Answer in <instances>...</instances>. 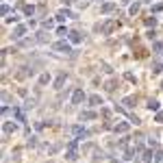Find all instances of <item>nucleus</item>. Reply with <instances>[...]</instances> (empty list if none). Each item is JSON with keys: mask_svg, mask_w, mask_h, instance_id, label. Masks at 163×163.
<instances>
[{"mask_svg": "<svg viewBox=\"0 0 163 163\" xmlns=\"http://www.w3.org/2000/svg\"><path fill=\"white\" fill-rule=\"evenodd\" d=\"M54 50H59V52H65V54H72L70 44H65V41H57V44H54Z\"/></svg>", "mask_w": 163, "mask_h": 163, "instance_id": "f257e3e1", "label": "nucleus"}, {"mask_svg": "<svg viewBox=\"0 0 163 163\" xmlns=\"http://www.w3.org/2000/svg\"><path fill=\"white\" fill-rule=\"evenodd\" d=\"M83 100H85V94H83V89H76V92L72 94V104H81Z\"/></svg>", "mask_w": 163, "mask_h": 163, "instance_id": "f03ea898", "label": "nucleus"}, {"mask_svg": "<svg viewBox=\"0 0 163 163\" xmlns=\"http://www.w3.org/2000/svg\"><path fill=\"white\" fill-rule=\"evenodd\" d=\"M128 128H131V124H128V122H120V124L115 126V133H126Z\"/></svg>", "mask_w": 163, "mask_h": 163, "instance_id": "7ed1b4c3", "label": "nucleus"}, {"mask_svg": "<svg viewBox=\"0 0 163 163\" xmlns=\"http://www.w3.org/2000/svg\"><path fill=\"white\" fill-rule=\"evenodd\" d=\"M72 135H74V137H85V131H83V128L81 126H72Z\"/></svg>", "mask_w": 163, "mask_h": 163, "instance_id": "20e7f679", "label": "nucleus"}, {"mask_svg": "<svg viewBox=\"0 0 163 163\" xmlns=\"http://www.w3.org/2000/svg\"><path fill=\"white\" fill-rule=\"evenodd\" d=\"M70 41L72 44H81L83 41V35H81V33H70Z\"/></svg>", "mask_w": 163, "mask_h": 163, "instance_id": "39448f33", "label": "nucleus"}, {"mask_svg": "<svg viewBox=\"0 0 163 163\" xmlns=\"http://www.w3.org/2000/svg\"><path fill=\"white\" fill-rule=\"evenodd\" d=\"M24 33H26V26H15V31H13V37H15V39H20L22 35H24Z\"/></svg>", "mask_w": 163, "mask_h": 163, "instance_id": "423d86ee", "label": "nucleus"}, {"mask_svg": "<svg viewBox=\"0 0 163 163\" xmlns=\"http://www.w3.org/2000/svg\"><path fill=\"white\" fill-rule=\"evenodd\" d=\"M144 163H154V154H152V150H146V152H144Z\"/></svg>", "mask_w": 163, "mask_h": 163, "instance_id": "0eeeda50", "label": "nucleus"}, {"mask_svg": "<svg viewBox=\"0 0 163 163\" xmlns=\"http://www.w3.org/2000/svg\"><path fill=\"white\" fill-rule=\"evenodd\" d=\"M89 104H92V107H98V104H102V100H100V96H98V94H94V96L89 98Z\"/></svg>", "mask_w": 163, "mask_h": 163, "instance_id": "6e6552de", "label": "nucleus"}, {"mask_svg": "<svg viewBox=\"0 0 163 163\" xmlns=\"http://www.w3.org/2000/svg\"><path fill=\"white\" fill-rule=\"evenodd\" d=\"M70 15H72L70 11H59V13H57V20H59V22H63L65 18H70Z\"/></svg>", "mask_w": 163, "mask_h": 163, "instance_id": "1a4fd4ad", "label": "nucleus"}, {"mask_svg": "<svg viewBox=\"0 0 163 163\" xmlns=\"http://www.w3.org/2000/svg\"><path fill=\"white\" fill-rule=\"evenodd\" d=\"M115 26H117V22H115V20H111V22H107V24H104V29H102V31H104V33H109L111 29H115Z\"/></svg>", "mask_w": 163, "mask_h": 163, "instance_id": "9d476101", "label": "nucleus"}, {"mask_svg": "<svg viewBox=\"0 0 163 163\" xmlns=\"http://www.w3.org/2000/svg\"><path fill=\"white\" fill-rule=\"evenodd\" d=\"M94 117H96L94 111H85V113H81V120H94Z\"/></svg>", "mask_w": 163, "mask_h": 163, "instance_id": "9b49d317", "label": "nucleus"}, {"mask_svg": "<svg viewBox=\"0 0 163 163\" xmlns=\"http://www.w3.org/2000/svg\"><path fill=\"white\" fill-rule=\"evenodd\" d=\"M63 81H65V74H59V76H57V81H54V87L59 89L61 85H63Z\"/></svg>", "mask_w": 163, "mask_h": 163, "instance_id": "f8f14e48", "label": "nucleus"}, {"mask_svg": "<svg viewBox=\"0 0 163 163\" xmlns=\"http://www.w3.org/2000/svg\"><path fill=\"white\" fill-rule=\"evenodd\" d=\"M24 13H26V15L31 18V15L35 13V7H33V4H26V7H24Z\"/></svg>", "mask_w": 163, "mask_h": 163, "instance_id": "ddd939ff", "label": "nucleus"}, {"mask_svg": "<svg viewBox=\"0 0 163 163\" xmlns=\"http://www.w3.org/2000/svg\"><path fill=\"white\" fill-rule=\"evenodd\" d=\"M148 109H150V111H157V109H159V102H157V100L152 98V100L148 102Z\"/></svg>", "mask_w": 163, "mask_h": 163, "instance_id": "4468645a", "label": "nucleus"}, {"mask_svg": "<svg viewBox=\"0 0 163 163\" xmlns=\"http://www.w3.org/2000/svg\"><path fill=\"white\" fill-rule=\"evenodd\" d=\"M154 163H163V150H157V154H154Z\"/></svg>", "mask_w": 163, "mask_h": 163, "instance_id": "2eb2a0df", "label": "nucleus"}, {"mask_svg": "<svg viewBox=\"0 0 163 163\" xmlns=\"http://www.w3.org/2000/svg\"><path fill=\"white\" fill-rule=\"evenodd\" d=\"M113 9H115V4L109 2V4H104V7H102V13H109V11H113Z\"/></svg>", "mask_w": 163, "mask_h": 163, "instance_id": "dca6fc26", "label": "nucleus"}, {"mask_svg": "<svg viewBox=\"0 0 163 163\" xmlns=\"http://www.w3.org/2000/svg\"><path fill=\"white\" fill-rule=\"evenodd\" d=\"M15 124H11V122H7V124H4V133H11V131H15Z\"/></svg>", "mask_w": 163, "mask_h": 163, "instance_id": "f3484780", "label": "nucleus"}, {"mask_svg": "<svg viewBox=\"0 0 163 163\" xmlns=\"http://www.w3.org/2000/svg\"><path fill=\"white\" fill-rule=\"evenodd\" d=\"M52 26H54L52 20H44V29H52Z\"/></svg>", "mask_w": 163, "mask_h": 163, "instance_id": "a211bd4d", "label": "nucleus"}, {"mask_svg": "<svg viewBox=\"0 0 163 163\" xmlns=\"http://www.w3.org/2000/svg\"><path fill=\"white\" fill-rule=\"evenodd\" d=\"M48 81H50V76H48V74H44L41 78H39V85H46Z\"/></svg>", "mask_w": 163, "mask_h": 163, "instance_id": "6ab92c4d", "label": "nucleus"}, {"mask_svg": "<svg viewBox=\"0 0 163 163\" xmlns=\"http://www.w3.org/2000/svg\"><path fill=\"white\" fill-rule=\"evenodd\" d=\"M57 35H59V37H65V35H70V33H67L65 29H57Z\"/></svg>", "mask_w": 163, "mask_h": 163, "instance_id": "aec40b11", "label": "nucleus"}, {"mask_svg": "<svg viewBox=\"0 0 163 163\" xmlns=\"http://www.w3.org/2000/svg\"><path fill=\"white\" fill-rule=\"evenodd\" d=\"M11 13V9H9V4H2V15H9Z\"/></svg>", "mask_w": 163, "mask_h": 163, "instance_id": "412c9836", "label": "nucleus"}, {"mask_svg": "<svg viewBox=\"0 0 163 163\" xmlns=\"http://www.w3.org/2000/svg\"><path fill=\"white\" fill-rule=\"evenodd\" d=\"M146 24H148V26H154L157 20H154V18H148V20H146Z\"/></svg>", "mask_w": 163, "mask_h": 163, "instance_id": "4be33fe9", "label": "nucleus"}, {"mask_svg": "<svg viewBox=\"0 0 163 163\" xmlns=\"http://www.w3.org/2000/svg\"><path fill=\"white\" fill-rule=\"evenodd\" d=\"M124 104L126 107H133V98H124Z\"/></svg>", "mask_w": 163, "mask_h": 163, "instance_id": "5701e85b", "label": "nucleus"}, {"mask_svg": "<svg viewBox=\"0 0 163 163\" xmlns=\"http://www.w3.org/2000/svg\"><path fill=\"white\" fill-rule=\"evenodd\" d=\"M157 122H163V111H161V113H157Z\"/></svg>", "mask_w": 163, "mask_h": 163, "instance_id": "b1692460", "label": "nucleus"}, {"mask_svg": "<svg viewBox=\"0 0 163 163\" xmlns=\"http://www.w3.org/2000/svg\"><path fill=\"white\" fill-rule=\"evenodd\" d=\"M161 89H163V83H161Z\"/></svg>", "mask_w": 163, "mask_h": 163, "instance_id": "393cba45", "label": "nucleus"}]
</instances>
